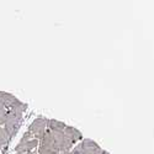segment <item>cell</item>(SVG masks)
<instances>
[{
  "mask_svg": "<svg viewBox=\"0 0 154 154\" xmlns=\"http://www.w3.org/2000/svg\"><path fill=\"white\" fill-rule=\"evenodd\" d=\"M66 127H67L66 123L57 120H48L47 122V130H49L51 132H63Z\"/></svg>",
  "mask_w": 154,
  "mask_h": 154,
  "instance_id": "cell-5",
  "label": "cell"
},
{
  "mask_svg": "<svg viewBox=\"0 0 154 154\" xmlns=\"http://www.w3.org/2000/svg\"><path fill=\"white\" fill-rule=\"evenodd\" d=\"M21 120H22V115L11 112L8 110V116H6V120L4 123V128L10 137H14L17 133L20 125H21Z\"/></svg>",
  "mask_w": 154,
  "mask_h": 154,
  "instance_id": "cell-1",
  "label": "cell"
},
{
  "mask_svg": "<svg viewBox=\"0 0 154 154\" xmlns=\"http://www.w3.org/2000/svg\"><path fill=\"white\" fill-rule=\"evenodd\" d=\"M47 122H48V120L46 117H37L30 125L29 131L32 133L33 138H36L38 140L42 139V137L45 136V133L47 131Z\"/></svg>",
  "mask_w": 154,
  "mask_h": 154,
  "instance_id": "cell-3",
  "label": "cell"
},
{
  "mask_svg": "<svg viewBox=\"0 0 154 154\" xmlns=\"http://www.w3.org/2000/svg\"><path fill=\"white\" fill-rule=\"evenodd\" d=\"M6 116H8V109H5L2 104H0V125L5 123Z\"/></svg>",
  "mask_w": 154,
  "mask_h": 154,
  "instance_id": "cell-7",
  "label": "cell"
},
{
  "mask_svg": "<svg viewBox=\"0 0 154 154\" xmlns=\"http://www.w3.org/2000/svg\"><path fill=\"white\" fill-rule=\"evenodd\" d=\"M63 133H64V136H66L73 144H75L76 142H78V140L83 139L82 133H80L78 130H76V128H74V127H69V126H67L66 128H64Z\"/></svg>",
  "mask_w": 154,
  "mask_h": 154,
  "instance_id": "cell-4",
  "label": "cell"
},
{
  "mask_svg": "<svg viewBox=\"0 0 154 154\" xmlns=\"http://www.w3.org/2000/svg\"><path fill=\"white\" fill-rule=\"evenodd\" d=\"M68 154H69V153H68Z\"/></svg>",
  "mask_w": 154,
  "mask_h": 154,
  "instance_id": "cell-8",
  "label": "cell"
},
{
  "mask_svg": "<svg viewBox=\"0 0 154 154\" xmlns=\"http://www.w3.org/2000/svg\"><path fill=\"white\" fill-rule=\"evenodd\" d=\"M38 143H40V140L33 138L32 133L30 131H27L23 134V137L21 138L20 143L16 146V153H22V154L31 153L38 146Z\"/></svg>",
  "mask_w": 154,
  "mask_h": 154,
  "instance_id": "cell-2",
  "label": "cell"
},
{
  "mask_svg": "<svg viewBox=\"0 0 154 154\" xmlns=\"http://www.w3.org/2000/svg\"><path fill=\"white\" fill-rule=\"evenodd\" d=\"M10 139H11V137L8 134V132L5 131V128L0 127V146H2V147L6 146Z\"/></svg>",
  "mask_w": 154,
  "mask_h": 154,
  "instance_id": "cell-6",
  "label": "cell"
}]
</instances>
